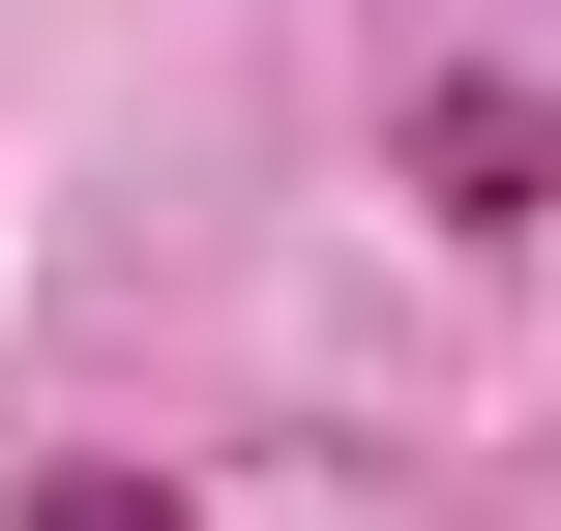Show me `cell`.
<instances>
[{
    "instance_id": "obj_1",
    "label": "cell",
    "mask_w": 561,
    "mask_h": 531,
    "mask_svg": "<svg viewBox=\"0 0 561 531\" xmlns=\"http://www.w3.org/2000/svg\"><path fill=\"white\" fill-rule=\"evenodd\" d=\"M414 207H444V236H533L561 207V89L533 59H444V89H414Z\"/></svg>"
},
{
    "instance_id": "obj_2",
    "label": "cell",
    "mask_w": 561,
    "mask_h": 531,
    "mask_svg": "<svg viewBox=\"0 0 561 531\" xmlns=\"http://www.w3.org/2000/svg\"><path fill=\"white\" fill-rule=\"evenodd\" d=\"M0 531H207V503H178V473H118V443H59V473H30Z\"/></svg>"
}]
</instances>
